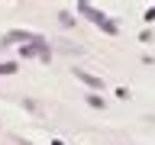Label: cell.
Masks as SVG:
<instances>
[{
  "label": "cell",
  "mask_w": 155,
  "mask_h": 145,
  "mask_svg": "<svg viewBox=\"0 0 155 145\" xmlns=\"http://www.w3.org/2000/svg\"><path fill=\"white\" fill-rule=\"evenodd\" d=\"M74 77H81V81H84V84H91V87H100V84H104V81H100V77H94V74H87V71H78Z\"/></svg>",
  "instance_id": "cell-2"
},
{
  "label": "cell",
  "mask_w": 155,
  "mask_h": 145,
  "mask_svg": "<svg viewBox=\"0 0 155 145\" xmlns=\"http://www.w3.org/2000/svg\"><path fill=\"white\" fill-rule=\"evenodd\" d=\"M0 74H16V65L13 61H0Z\"/></svg>",
  "instance_id": "cell-3"
},
{
  "label": "cell",
  "mask_w": 155,
  "mask_h": 145,
  "mask_svg": "<svg viewBox=\"0 0 155 145\" xmlns=\"http://www.w3.org/2000/svg\"><path fill=\"white\" fill-rule=\"evenodd\" d=\"M145 61H152V65H155V58H145Z\"/></svg>",
  "instance_id": "cell-4"
},
{
  "label": "cell",
  "mask_w": 155,
  "mask_h": 145,
  "mask_svg": "<svg viewBox=\"0 0 155 145\" xmlns=\"http://www.w3.org/2000/svg\"><path fill=\"white\" fill-rule=\"evenodd\" d=\"M78 10H81L84 16H91V19H94V23H97V26H100V29H104V32H107V36H116V23H113V19H110V16H104L100 10H94V7H91V3H78Z\"/></svg>",
  "instance_id": "cell-1"
}]
</instances>
